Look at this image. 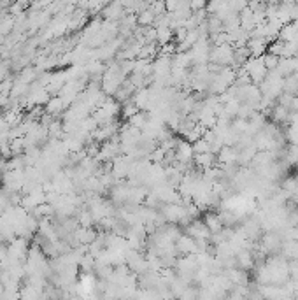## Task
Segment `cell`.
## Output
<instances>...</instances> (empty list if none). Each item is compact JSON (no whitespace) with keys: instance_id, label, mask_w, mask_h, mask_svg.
I'll return each instance as SVG.
<instances>
[{"instance_id":"obj_11","label":"cell","mask_w":298,"mask_h":300,"mask_svg":"<svg viewBox=\"0 0 298 300\" xmlns=\"http://www.w3.org/2000/svg\"><path fill=\"white\" fill-rule=\"evenodd\" d=\"M202 221L206 223V226L210 230V233H218L223 230V220L221 216H219V213H214V211H207L206 214H204V218H202Z\"/></svg>"},{"instance_id":"obj_17","label":"cell","mask_w":298,"mask_h":300,"mask_svg":"<svg viewBox=\"0 0 298 300\" xmlns=\"http://www.w3.org/2000/svg\"><path fill=\"white\" fill-rule=\"evenodd\" d=\"M281 253L284 258H298V241H284L281 244Z\"/></svg>"},{"instance_id":"obj_20","label":"cell","mask_w":298,"mask_h":300,"mask_svg":"<svg viewBox=\"0 0 298 300\" xmlns=\"http://www.w3.org/2000/svg\"><path fill=\"white\" fill-rule=\"evenodd\" d=\"M155 13H153L151 9L146 7L142 9L139 13V16H137V25L140 26H153V23H155Z\"/></svg>"},{"instance_id":"obj_27","label":"cell","mask_w":298,"mask_h":300,"mask_svg":"<svg viewBox=\"0 0 298 300\" xmlns=\"http://www.w3.org/2000/svg\"><path fill=\"white\" fill-rule=\"evenodd\" d=\"M14 26V20L13 16H9V18H4V20H0V33L2 35H7L9 30L13 28Z\"/></svg>"},{"instance_id":"obj_29","label":"cell","mask_w":298,"mask_h":300,"mask_svg":"<svg viewBox=\"0 0 298 300\" xmlns=\"http://www.w3.org/2000/svg\"><path fill=\"white\" fill-rule=\"evenodd\" d=\"M5 75H7V67L4 63H0V83L5 79Z\"/></svg>"},{"instance_id":"obj_34","label":"cell","mask_w":298,"mask_h":300,"mask_svg":"<svg viewBox=\"0 0 298 300\" xmlns=\"http://www.w3.org/2000/svg\"><path fill=\"white\" fill-rule=\"evenodd\" d=\"M2 42H4V35H2V33H0V44H2Z\"/></svg>"},{"instance_id":"obj_21","label":"cell","mask_w":298,"mask_h":300,"mask_svg":"<svg viewBox=\"0 0 298 300\" xmlns=\"http://www.w3.org/2000/svg\"><path fill=\"white\" fill-rule=\"evenodd\" d=\"M297 90H298V75L297 74L286 75L284 83H282V92L297 93Z\"/></svg>"},{"instance_id":"obj_31","label":"cell","mask_w":298,"mask_h":300,"mask_svg":"<svg viewBox=\"0 0 298 300\" xmlns=\"http://www.w3.org/2000/svg\"><path fill=\"white\" fill-rule=\"evenodd\" d=\"M293 195H298V175H297V184H295V193Z\"/></svg>"},{"instance_id":"obj_2","label":"cell","mask_w":298,"mask_h":300,"mask_svg":"<svg viewBox=\"0 0 298 300\" xmlns=\"http://www.w3.org/2000/svg\"><path fill=\"white\" fill-rule=\"evenodd\" d=\"M209 62L219 63V65H231L233 62V46L231 44H219L212 46L209 53Z\"/></svg>"},{"instance_id":"obj_36","label":"cell","mask_w":298,"mask_h":300,"mask_svg":"<svg viewBox=\"0 0 298 300\" xmlns=\"http://www.w3.org/2000/svg\"><path fill=\"white\" fill-rule=\"evenodd\" d=\"M297 169H298V165H297Z\"/></svg>"},{"instance_id":"obj_32","label":"cell","mask_w":298,"mask_h":300,"mask_svg":"<svg viewBox=\"0 0 298 300\" xmlns=\"http://www.w3.org/2000/svg\"><path fill=\"white\" fill-rule=\"evenodd\" d=\"M144 2H146V4H149V5H151V4H155V2H158V0H144Z\"/></svg>"},{"instance_id":"obj_24","label":"cell","mask_w":298,"mask_h":300,"mask_svg":"<svg viewBox=\"0 0 298 300\" xmlns=\"http://www.w3.org/2000/svg\"><path fill=\"white\" fill-rule=\"evenodd\" d=\"M295 184H297V175H288V177H284V181H282L281 190L288 193V195H293Z\"/></svg>"},{"instance_id":"obj_25","label":"cell","mask_w":298,"mask_h":300,"mask_svg":"<svg viewBox=\"0 0 298 300\" xmlns=\"http://www.w3.org/2000/svg\"><path fill=\"white\" fill-rule=\"evenodd\" d=\"M263 63H265V67L269 69V71H274L275 67H277V63H279V56H275V54H272V53H267L263 54Z\"/></svg>"},{"instance_id":"obj_18","label":"cell","mask_w":298,"mask_h":300,"mask_svg":"<svg viewBox=\"0 0 298 300\" xmlns=\"http://www.w3.org/2000/svg\"><path fill=\"white\" fill-rule=\"evenodd\" d=\"M156 28V42L158 44H167L174 39V30L170 26H155Z\"/></svg>"},{"instance_id":"obj_4","label":"cell","mask_w":298,"mask_h":300,"mask_svg":"<svg viewBox=\"0 0 298 300\" xmlns=\"http://www.w3.org/2000/svg\"><path fill=\"white\" fill-rule=\"evenodd\" d=\"M186 233L191 235L195 241H209L210 235H212L210 230L206 226V223H204L202 220H198V218L191 220L188 225H186Z\"/></svg>"},{"instance_id":"obj_19","label":"cell","mask_w":298,"mask_h":300,"mask_svg":"<svg viewBox=\"0 0 298 300\" xmlns=\"http://www.w3.org/2000/svg\"><path fill=\"white\" fill-rule=\"evenodd\" d=\"M147 120H149V114H147L146 111H142V109H139V111H137L134 116L128 118V123H130L132 126H135V128L142 130L144 126H146Z\"/></svg>"},{"instance_id":"obj_7","label":"cell","mask_w":298,"mask_h":300,"mask_svg":"<svg viewBox=\"0 0 298 300\" xmlns=\"http://www.w3.org/2000/svg\"><path fill=\"white\" fill-rule=\"evenodd\" d=\"M216 158H218L219 165H235V163L239 162V150H237L235 146L225 144V146L218 151Z\"/></svg>"},{"instance_id":"obj_5","label":"cell","mask_w":298,"mask_h":300,"mask_svg":"<svg viewBox=\"0 0 298 300\" xmlns=\"http://www.w3.org/2000/svg\"><path fill=\"white\" fill-rule=\"evenodd\" d=\"M176 251L177 254H195L198 253V242L186 232L181 233L179 239L176 241Z\"/></svg>"},{"instance_id":"obj_6","label":"cell","mask_w":298,"mask_h":300,"mask_svg":"<svg viewBox=\"0 0 298 300\" xmlns=\"http://www.w3.org/2000/svg\"><path fill=\"white\" fill-rule=\"evenodd\" d=\"M281 244H282L281 235H279V233H275V232H269V233H265L263 237H261L260 251H263V254L275 253V251L281 250Z\"/></svg>"},{"instance_id":"obj_9","label":"cell","mask_w":298,"mask_h":300,"mask_svg":"<svg viewBox=\"0 0 298 300\" xmlns=\"http://www.w3.org/2000/svg\"><path fill=\"white\" fill-rule=\"evenodd\" d=\"M246 46H248L251 56H263L267 53V48H269V41L265 37H249Z\"/></svg>"},{"instance_id":"obj_10","label":"cell","mask_w":298,"mask_h":300,"mask_svg":"<svg viewBox=\"0 0 298 300\" xmlns=\"http://www.w3.org/2000/svg\"><path fill=\"white\" fill-rule=\"evenodd\" d=\"M193 163L200 169V171H204V169L218 165V158H216V154L212 153V151H207V153H195Z\"/></svg>"},{"instance_id":"obj_8","label":"cell","mask_w":298,"mask_h":300,"mask_svg":"<svg viewBox=\"0 0 298 300\" xmlns=\"http://www.w3.org/2000/svg\"><path fill=\"white\" fill-rule=\"evenodd\" d=\"M254 254H252L251 250L248 248H242L235 253V263L239 269H244V271H251L252 267H254Z\"/></svg>"},{"instance_id":"obj_14","label":"cell","mask_w":298,"mask_h":300,"mask_svg":"<svg viewBox=\"0 0 298 300\" xmlns=\"http://www.w3.org/2000/svg\"><path fill=\"white\" fill-rule=\"evenodd\" d=\"M275 71L286 77V75H291L297 72V67H295V58H279V63L275 67Z\"/></svg>"},{"instance_id":"obj_33","label":"cell","mask_w":298,"mask_h":300,"mask_svg":"<svg viewBox=\"0 0 298 300\" xmlns=\"http://www.w3.org/2000/svg\"><path fill=\"white\" fill-rule=\"evenodd\" d=\"M4 183V175H2V172H0V184Z\"/></svg>"},{"instance_id":"obj_16","label":"cell","mask_w":298,"mask_h":300,"mask_svg":"<svg viewBox=\"0 0 298 300\" xmlns=\"http://www.w3.org/2000/svg\"><path fill=\"white\" fill-rule=\"evenodd\" d=\"M104 16L109 21L114 20H121L123 18V4L121 2H114V4L104 7Z\"/></svg>"},{"instance_id":"obj_12","label":"cell","mask_w":298,"mask_h":300,"mask_svg":"<svg viewBox=\"0 0 298 300\" xmlns=\"http://www.w3.org/2000/svg\"><path fill=\"white\" fill-rule=\"evenodd\" d=\"M270 121H274L275 125H282V123H288L290 125V111L281 104H275L270 109Z\"/></svg>"},{"instance_id":"obj_30","label":"cell","mask_w":298,"mask_h":300,"mask_svg":"<svg viewBox=\"0 0 298 300\" xmlns=\"http://www.w3.org/2000/svg\"><path fill=\"white\" fill-rule=\"evenodd\" d=\"M293 204L295 207H298V195H293Z\"/></svg>"},{"instance_id":"obj_26","label":"cell","mask_w":298,"mask_h":300,"mask_svg":"<svg viewBox=\"0 0 298 300\" xmlns=\"http://www.w3.org/2000/svg\"><path fill=\"white\" fill-rule=\"evenodd\" d=\"M193 150L195 153H207V151H210V144L204 137H200L198 141L193 142Z\"/></svg>"},{"instance_id":"obj_13","label":"cell","mask_w":298,"mask_h":300,"mask_svg":"<svg viewBox=\"0 0 298 300\" xmlns=\"http://www.w3.org/2000/svg\"><path fill=\"white\" fill-rule=\"evenodd\" d=\"M227 275H228V279H230L233 284H248V281H249L248 271H244V269H233V267H228Z\"/></svg>"},{"instance_id":"obj_28","label":"cell","mask_w":298,"mask_h":300,"mask_svg":"<svg viewBox=\"0 0 298 300\" xmlns=\"http://www.w3.org/2000/svg\"><path fill=\"white\" fill-rule=\"evenodd\" d=\"M207 5V0H189V7L191 11H200V9H206Z\"/></svg>"},{"instance_id":"obj_35","label":"cell","mask_w":298,"mask_h":300,"mask_svg":"<svg viewBox=\"0 0 298 300\" xmlns=\"http://www.w3.org/2000/svg\"><path fill=\"white\" fill-rule=\"evenodd\" d=\"M295 95H297V97H298V90H297V93H295Z\"/></svg>"},{"instance_id":"obj_3","label":"cell","mask_w":298,"mask_h":300,"mask_svg":"<svg viewBox=\"0 0 298 300\" xmlns=\"http://www.w3.org/2000/svg\"><path fill=\"white\" fill-rule=\"evenodd\" d=\"M174 151H176V162H183V163L193 162V156H195L193 142H189L188 139L184 137L177 139V144L174 148Z\"/></svg>"},{"instance_id":"obj_23","label":"cell","mask_w":298,"mask_h":300,"mask_svg":"<svg viewBox=\"0 0 298 300\" xmlns=\"http://www.w3.org/2000/svg\"><path fill=\"white\" fill-rule=\"evenodd\" d=\"M286 163H290V165H298V146H293V144H290V148L286 150Z\"/></svg>"},{"instance_id":"obj_1","label":"cell","mask_w":298,"mask_h":300,"mask_svg":"<svg viewBox=\"0 0 298 300\" xmlns=\"http://www.w3.org/2000/svg\"><path fill=\"white\" fill-rule=\"evenodd\" d=\"M242 69L248 72L249 77H251V83L254 84H260L267 77V74H269V69L263 63V56H249L242 63Z\"/></svg>"},{"instance_id":"obj_15","label":"cell","mask_w":298,"mask_h":300,"mask_svg":"<svg viewBox=\"0 0 298 300\" xmlns=\"http://www.w3.org/2000/svg\"><path fill=\"white\" fill-rule=\"evenodd\" d=\"M65 107H67V105H65V102H63V99L60 95L53 97V99H49L46 102V113L51 114V116H53V114H60Z\"/></svg>"},{"instance_id":"obj_22","label":"cell","mask_w":298,"mask_h":300,"mask_svg":"<svg viewBox=\"0 0 298 300\" xmlns=\"http://www.w3.org/2000/svg\"><path fill=\"white\" fill-rule=\"evenodd\" d=\"M284 137L288 144H293V146H298V125L295 123H290V126L286 128Z\"/></svg>"}]
</instances>
